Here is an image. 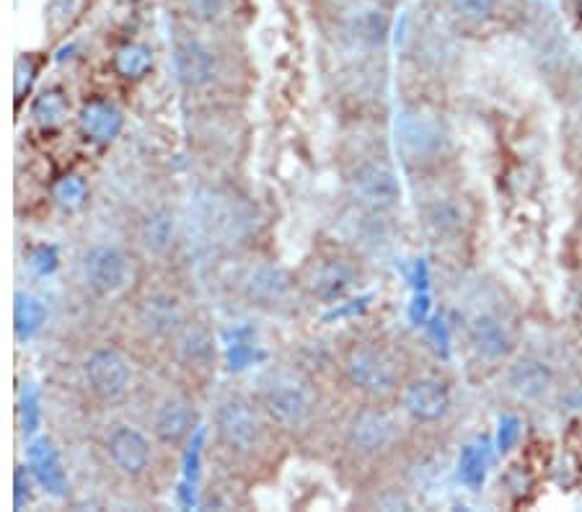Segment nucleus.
I'll list each match as a JSON object with an SVG mask.
<instances>
[{
    "label": "nucleus",
    "instance_id": "1",
    "mask_svg": "<svg viewBox=\"0 0 582 512\" xmlns=\"http://www.w3.org/2000/svg\"><path fill=\"white\" fill-rule=\"evenodd\" d=\"M345 373L357 391L388 396L399 388V363L381 344H355L347 352Z\"/></svg>",
    "mask_w": 582,
    "mask_h": 512
},
{
    "label": "nucleus",
    "instance_id": "2",
    "mask_svg": "<svg viewBox=\"0 0 582 512\" xmlns=\"http://www.w3.org/2000/svg\"><path fill=\"white\" fill-rule=\"evenodd\" d=\"M215 432H218V440L223 448L236 453V456H249L262 443L264 425L259 412L249 401L228 399L218 406Z\"/></svg>",
    "mask_w": 582,
    "mask_h": 512
},
{
    "label": "nucleus",
    "instance_id": "3",
    "mask_svg": "<svg viewBox=\"0 0 582 512\" xmlns=\"http://www.w3.org/2000/svg\"><path fill=\"white\" fill-rule=\"evenodd\" d=\"M262 406L267 417L280 427L303 425L311 414V391L293 373H277L262 388Z\"/></svg>",
    "mask_w": 582,
    "mask_h": 512
},
{
    "label": "nucleus",
    "instance_id": "4",
    "mask_svg": "<svg viewBox=\"0 0 582 512\" xmlns=\"http://www.w3.org/2000/svg\"><path fill=\"white\" fill-rule=\"evenodd\" d=\"M350 194L357 205L370 213H386L401 200V187L388 163L365 161L352 171Z\"/></svg>",
    "mask_w": 582,
    "mask_h": 512
},
{
    "label": "nucleus",
    "instance_id": "5",
    "mask_svg": "<svg viewBox=\"0 0 582 512\" xmlns=\"http://www.w3.org/2000/svg\"><path fill=\"white\" fill-rule=\"evenodd\" d=\"M83 375H86L88 388L99 399L107 401L119 399L132 381V370L130 363H127V357L122 352L112 350V347H101V350L91 352L86 365H83Z\"/></svg>",
    "mask_w": 582,
    "mask_h": 512
},
{
    "label": "nucleus",
    "instance_id": "6",
    "mask_svg": "<svg viewBox=\"0 0 582 512\" xmlns=\"http://www.w3.org/2000/svg\"><path fill=\"white\" fill-rule=\"evenodd\" d=\"M350 445L363 453V456H378L386 453L396 440V422L391 414H386L378 406H368L352 417L350 430H347Z\"/></svg>",
    "mask_w": 582,
    "mask_h": 512
},
{
    "label": "nucleus",
    "instance_id": "7",
    "mask_svg": "<svg viewBox=\"0 0 582 512\" xmlns=\"http://www.w3.org/2000/svg\"><path fill=\"white\" fill-rule=\"evenodd\" d=\"M83 277L96 295H114L127 285L130 267L125 254L114 246H96L83 259Z\"/></svg>",
    "mask_w": 582,
    "mask_h": 512
},
{
    "label": "nucleus",
    "instance_id": "8",
    "mask_svg": "<svg viewBox=\"0 0 582 512\" xmlns=\"http://www.w3.org/2000/svg\"><path fill=\"white\" fill-rule=\"evenodd\" d=\"M404 409L414 422H438L451 409V388L438 378H417L401 394Z\"/></svg>",
    "mask_w": 582,
    "mask_h": 512
},
{
    "label": "nucleus",
    "instance_id": "9",
    "mask_svg": "<svg viewBox=\"0 0 582 512\" xmlns=\"http://www.w3.org/2000/svg\"><path fill=\"white\" fill-rule=\"evenodd\" d=\"M135 319H138L140 329L153 339L176 337L184 326V313L179 300L166 293H153L140 300Z\"/></svg>",
    "mask_w": 582,
    "mask_h": 512
},
{
    "label": "nucleus",
    "instance_id": "10",
    "mask_svg": "<svg viewBox=\"0 0 582 512\" xmlns=\"http://www.w3.org/2000/svg\"><path fill=\"white\" fill-rule=\"evenodd\" d=\"M355 285V269L339 259H321L319 264H313L306 277V290L311 293V298L321 300V303L345 300L355 290Z\"/></svg>",
    "mask_w": 582,
    "mask_h": 512
},
{
    "label": "nucleus",
    "instance_id": "11",
    "mask_svg": "<svg viewBox=\"0 0 582 512\" xmlns=\"http://www.w3.org/2000/svg\"><path fill=\"white\" fill-rule=\"evenodd\" d=\"M174 70L182 86L205 88L207 83H213L215 73H218V57L207 44L197 42V39H184L174 50Z\"/></svg>",
    "mask_w": 582,
    "mask_h": 512
},
{
    "label": "nucleus",
    "instance_id": "12",
    "mask_svg": "<svg viewBox=\"0 0 582 512\" xmlns=\"http://www.w3.org/2000/svg\"><path fill=\"white\" fill-rule=\"evenodd\" d=\"M107 453L122 474L140 476L151 463V443L143 432L117 427L107 440Z\"/></svg>",
    "mask_w": 582,
    "mask_h": 512
},
{
    "label": "nucleus",
    "instance_id": "13",
    "mask_svg": "<svg viewBox=\"0 0 582 512\" xmlns=\"http://www.w3.org/2000/svg\"><path fill=\"white\" fill-rule=\"evenodd\" d=\"M174 352L179 363L192 370H207L215 365V339L205 324L189 321L174 337Z\"/></svg>",
    "mask_w": 582,
    "mask_h": 512
},
{
    "label": "nucleus",
    "instance_id": "14",
    "mask_svg": "<svg viewBox=\"0 0 582 512\" xmlns=\"http://www.w3.org/2000/svg\"><path fill=\"white\" fill-rule=\"evenodd\" d=\"M396 132H399V145L404 156L417 158V161L435 156L440 150V140H443L440 127L420 114H404Z\"/></svg>",
    "mask_w": 582,
    "mask_h": 512
},
{
    "label": "nucleus",
    "instance_id": "15",
    "mask_svg": "<svg viewBox=\"0 0 582 512\" xmlns=\"http://www.w3.org/2000/svg\"><path fill=\"white\" fill-rule=\"evenodd\" d=\"M29 466H32L34 479L39 481V487L44 492L55 494V497L65 494L68 479H65L63 461L57 456V448L52 445V440L39 438L29 445Z\"/></svg>",
    "mask_w": 582,
    "mask_h": 512
},
{
    "label": "nucleus",
    "instance_id": "16",
    "mask_svg": "<svg viewBox=\"0 0 582 512\" xmlns=\"http://www.w3.org/2000/svg\"><path fill=\"white\" fill-rule=\"evenodd\" d=\"M194 425V412L189 401L184 399H169L158 406L156 417H153V432L163 445H182L189 438Z\"/></svg>",
    "mask_w": 582,
    "mask_h": 512
},
{
    "label": "nucleus",
    "instance_id": "17",
    "mask_svg": "<svg viewBox=\"0 0 582 512\" xmlns=\"http://www.w3.org/2000/svg\"><path fill=\"white\" fill-rule=\"evenodd\" d=\"M78 125H81L83 135L94 143H109L122 132L125 117L114 104L101 99H91L83 104L81 114H78Z\"/></svg>",
    "mask_w": 582,
    "mask_h": 512
},
{
    "label": "nucleus",
    "instance_id": "18",
    "mask_svg": "<svg viewBox=\"0 0 582 512\" xmlns=\"http://www.w3.org/2000/svg\"><path fill=\"white\" fill-rule=\"evenodd\" d=\"M551 368L536 357H520L518 363L507 373V383L520 399H541L551 388Z\"/></svg>",
    "mask_w": 582,
    "mask_h": 512
},
{
    "label": "nucleus",
    "instance_id": "19",
    "mask_svg": "<svg viewBox=\"0 0 582 512\" xmlns=\"http://www.w3.org/2000/svg\"><path fill=\"white\" fill-rule=\"evenodd\" d=\"M469 339L474 344V350L479 355L489 357V360H500L510 352L513 342H510V334L502 326V321L497 316H489V313H482L476 316L469 326Z\"/></svg>",
    "mask_w": 582,
    "mask_h": 512
},
{
    "label": "nucleus",
    "instance_id": "20",
    "mask_svg": "<svg viewBox=\"0 0 582 512\" xmlns=\"http://www.w3.org/2000/svg\"><path fill=\"white\" fill-rule=\"evenodd\" d=\"M176 241V218L171 210H153L140 223V244L148 254L163 256Z\"/></svg>",
    "mask_w": 582,
    "mask_h": 512
},
{
    "label": "nucleus",
    "instance_id": "21",
    "mask_svg": "<svg viewBox=\"0 0 582 512\" xmlns=\"http://www.w3.org/2000/svg\"><path fill=\"white\" fill-rule=\"evenodd\" d=\"M288 293V275L282 269L262 264V267L251 269V275L246 277V295L259 303H275L282 295Z\"/></svg>",
    "mask_w": 582,
    "mask_h": 512
},
{
    "label": "nucleus",
    "instance_id": "22",
    "mask_svg": "<svg viewBox=\"0 0 582 512\" xmlns=\"http://www.w3.org/2000/svg\"><path fill=\"white\" fill-rule=\"evenodd\" d=\"M153 68V50L148 44H125L119 47L117 55H114V70L117 75L127 78V81H138L143 75H148V70Z\"/></svg>",
    "mask_w": 582,
    "mask_h": 512
},
{
    "label": "nucleus",
    "instance_id": "23",
    "mask_svg": "<svg viewBox=\"0 0 582 512\" xmlns=\"http://www.w3.org/2000/svg\"><path fill=\"white\" fill-rule=\"evenodd\" d=\"M44 319H47V311L39 303L34 295H16V306H13V329H16V337L24 342V339L34 337L39 329H42Z\"/></svg>",
    "mask_w": 582,
    "mask_h": 512
},
{
    "label": "nucleus",
    "instance_id": "24",
    "mask_svg": "<svg viewBox=\"0 0 582 512\" xmlns=\"http://www.w3.org/2000/svg\"><path fill=\"white\" fill-rule=\"evenodd\" d=\"M350 34L357 42L376 47V44H381L388 34V16L381 8H365V11H360L357 16H352Z\"/></svg>",
    "mask_w": 582,
    "mask_h": 512
},
{
    "label": "nucleus",
    "instance_id": "25",
    "mask_svg": "<svg viewBox=\"0 0 582 512\" xmlns=\"http://www.w3.org/2000/svg\"><path fill=\"white\" fill-rule=\"evenodd\" d=\"M32 117L42 130H55L68 117V101H65L63 91H44L37 96L32 107Z\"/></svg>",
    "mask_w": 582,
    "mask_h": 512
},
{
    "label": "nucleus",
    "instance_id": "26",
    "mask_svg": "<svg viewBox=\"0 0 582 512\" xmlns=\"http://www.w3.org/2000/svg\"><path fill=\"white\" fill-rule=\"evenodd\" d=\"M425 223L435 236H451L461 228V213L451 202H435V205L427 207Z\"/></svg>",
    "mask_w": 582,
    "mask_h": 512
},
{
    "label": "nucleus",
    "instance_id": "27",
    "mask_svg": "<svg viewBox=\"0 0 582 512\" xmlns=\"http://www.w3.org/2000/svg\"><path fill=\"white\" fill-rule=\"evenodd\" d=\"M458 466H461V479H464L469 487H479L484 481V474H487V456H484L482 448L466 445Z\"/></svg>",
    "mask_w": 582,
    "mask_h": 512
},
{
    "label": "nucleus",
    "instance_id": "28",
    "mask_svg": "<svg viewBox=\"0 0 582 512\" xmlns=\"http://www.w3.org/2000/svg\"><path fill=\"white\" fill-rule=\"evenodd\" d=\"M55 200L68 210L81 207L83 200H86V184H83L81 176H63L55 184Z\"/></svg>",
    "mask_w": 582,
    "mask_h": 512
},
{
    "label": "nucleus",
    "instance_id": "29",
    "mask_svg": "<svg viewBox=\"0 0 582 512\" xmlns=\"http://www.w3.org/2000/svg\"><path fill=\"white\" fill-rule=\"evenodd\" d=\"M453 11L466 21H474V24H482L492 16L495 11V0H451Z\"/></svg>",
    "mask_w": 582,
    "mask_h": 512
},
{
    "label": "nucleus",
    "instance_id": "30",
    "mask_svg": "<svg viewBox=\"0 0 582 512\" xmlns=\"http://www.w3.org/2000/svg\"><path fill=\"white\" fill-rule=\"evenodd\" d=\"M13 487H16V492H13V510H24L29 500H32V484H29V476H26L21 466L13 471Z\"/></svg>",
    "mask_w": 582,
    "mask_h": 512
},
{
    "label": "nucleus",
    "instance_id": "31",
    "mask_svg": "<svg viewBox=\"0 0 582 512\" xmlns=\"http://www.w3.org/2000/svg\"><path fill=\"white\" fill-rule=\"evenodd\" d=\"M34 78V63L32 60H26V57H19L16 60V96H21L26 88L32 86Z\"/></svg>",
    "mask_w": 582,
    "mask_h": 512
},
{
    "label": "nucleus",
    "instance_id": "32",
    "mask_svg": "<svg viewBox=\"0 0 582 512\" xmlns=\"http://www.w3.org/2000/svg\"><path fill=\"white\" fill-rule=\"evenodd\" d=\"M518 432H520L518 419H505V422L500 425V450L513 448L515 438H518Z\"/></svg>",
    "mask_w": 582,
    "mask_h": 512
},
{
    "label": "nucleus",
    "instance_id": "33",
    "mask_svg": "<svg viewBox=\"0 0 582 512\" xmlns=\"http://www.w3.org/2000/svg\"><path fill=\"white\" fill-rule=\"evenodd\" d=\"M57 264V256L52 249H39L37 254H34V267H37L39 275H47V272H52Z\"/></svg>",
    "mask_w": 582,
    "mask_h": 512
},
{
    "label": "nucleus",
    "instance_id": "34",
    "mask_svg": "<svg viewBox=\"0 0 582 512\" xmlns=\"http://www.w3.org/2000/svg\"><path fill=\"white\" fill-rule=\"evenodd\" d=\"M391 3H401V0H391Z\"/></svg>",
    "mask_w": 582,
    "mask_h": 512
}]
</instances>
